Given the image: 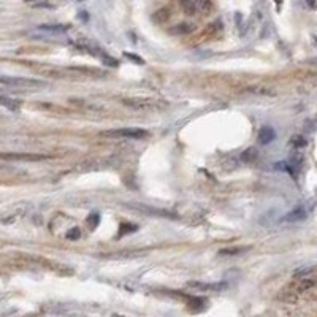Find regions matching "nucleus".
<instances>
[{"instance_id":"obj_8","label":"nucleus","mask_w":317,"mask_h":317,"mask_svg":"<svg viewBox=\"0 0 317 317\" xmlns=\"http://www.w3.org/2000/svg\"><path fill=\"white\" fill-rule=\"evenodd\" d=\"M70 29L68 26H63V24H46V26H40L38 30L40 32H46V33H65Z\"/></svg>"},{"instance_id":"obj_5","label":"nucleus","mask_w":317,"mask_h":317,"mask_svg":"<svg viewBox=\"0 0 317 317\" xmlns=\"http://www.w3.org/2000/svg\"><path fill=\"white\" fill-rule=\"evenodd\" d=\"M129 208H132V209H138V211H142V213H146V214H149V216L174 217L172 213H168V211H164V209H157V208H151V206H146V205H140V203H130Z\"/></svg>"},{"instance_id":"obj_1","label":"nucleus","mask_w":317,"mask_h":317,"mask_svg":"<svg viewBox=\"0 0 317 317\" xmlns=\"http://www.w3.org/2000/svg\"><path fill=\"white\" fill-rule=\"evenodd\" d=\"M0 84L16 89H38L45 87L46 83L40 80H30V78H21V76H3L0 75Z\"/></svg>"},{"instance_id":"obj_6","label":"nucleus","mask_w":317,"mask_h":317,"mask_svg":"<svg viewBox=\"0 0 317 317\" xmlns=\"http://www.w3.org/2000/svg\"><path fill=\"white\" fill-rule=\"evenodd\" d=\"M257 138H259V143H260V144H268V143L273 142L274 138H276V132H274V130L271 129V127L263 125L262 129L259 130Z\"/></svg>"},{"instance_id":"obj_4","label":"nucleus","mask_w":317,"mask_h":317,"mask_svg":"<svg viewBox=\"0 0 317 317\" xmlns=\"http://www.w3.org/2000/svg\"><path fill=\"white\" fill-rule=\"evenodd\" d=\"M187 287L194 288L199 292H221L224 288H227L225 283H199V281H190L187 283Z\"/></svg>"},{"instance_id":"obj_17","label":"nucleus","mask_w":317,"mask_h":317,"mask_svg":"<svg viewBox=\"0 0 317 317\" xmlns=\"http://www.w3.org/2000/svg\"><path fill=\"white\" fill-rule=\"evenodd\" d=\"M254 157H257V152H256V149H252V147L243 154V160H246V162H251Z\"/></svg>"},{"instance_id":"obj_11","label":"nucleus","mask_w":317,"mask_h":317,"mask_svg":"<svg viewBox=\"0 0 317 317\" xmlns=\"http://www.w3.org/2000/svg\"><path fill=\"white\" fill-rule=\"evenodd\" d=\"M251 249V246H233V248H225L219 251V256H238Z\"/></svg>"},{"instance_id":"obj_14","label":"nucleus","mask_w":317,"mask_h":317,"mask_svg":"<svg viewBox=\"0 0 317 317\" xmlns=\"http://www.w3.org/2000/svg\"><path fill=\"white\" fill-rule=\"evenodd\" d=\"M316 283L313 279H300L297 284V292H305L308 288H311Z\"/></svg>"},{"instance_id":"obj_12","label":"nucleus","mask_w":317,"mask_h":317,"mask_svg":"<svg viewBox=\"0 0 317 317\" xmlns=\"http://www.w3.org/2000/svg\"><path fill=\"white\" fill-rule=\"evenodd\" d=\"M305 217H306V211L303 208H297V209L290 211V213L284 217V221L286 222H298V221L305 219Z\"/></svg>"},{"instance_id":"obj_16","label":"nucleus","mask_w":317,"mask_h":317,"mask_svg":"<svg viewBox=\"0 0 317 317\" xmlns=\"http://www.w3.org/2000/svg\"><path fill=\"white\" fill-rule=\"evenodd\" d=\"M65 236H67V239H70V241H76V239L81 238V230L78 227H75L72 230H68Z\"/></svg>"},{"instance_id":"obj_10","label":"nucleus","mask_w":317,"mask_h":317,"mask_svg":"<svg viewBox=\"0 0 317 317\" xmlns=\"http://www.w3.org/2000/svg\"><path fill=\"white\" fill-rule=\"evenodd\" d=\"M0 107H5L6 110H10V111H19L21 102H19V100H15V98L0 95Z\"/></svg>"},{"instance_id":"obj_9","label":"nucleus","mask_w":317,"mask_h":317,"mask_svg":"<svg viewBox=\"0 0 317 317\" xmlns=\"http://www.w3.org/2000/svg\"><path fill=\"white\" fill-rule=\"evenodd\" d=\"M192 30H195V26L194 24H189V23H182V24H176L173 26L170 30L172 35H186V33H190Z\"/></svg>"},{"instance_id":"obj_20","label":"nucleus","mask_w":317,"mask_h":317,"mask_svg":"<svg viewBox=\"0 0 317 317\" xmlns=\"http://www.w3.org/2000/svg\"><path fill=\"white\" fill-rule=\"evenodd\" d=\"M125 58H127V59H132V60H135L137 63H140V65H142V63H144V60H143V59H140V58H137L135 54H129V53H125Z\"/></svg>"},{"instance_id":"obj_7","label":"nucleus","mask_w":317,"mask_h":317,"mask_svg":"<svg viewBox=\"0 0 317 317\" xmlns=\"http://www.w3.org/2000/svg\"><path fill=\"white\" fill-rule=\"evenodd\" d=\"M194 6H195V11L202 13V15H209L214 8L211 0H194Z\"/></svg>"},{"instance_id":"obj_2","label":"nucleus","mask_w":317,"mask_h":317,"mask_svg":"<svg viewBox=\"0 0 317 317\" xmlns=\"http://www.w3.org/2000/svg\"><path fill=\"white\" fill-rule=\"evenodd\" d=\"M102 137L107 138H125V140H143L147 137V132L143 129H116L102 132Z\"/></svg>"},{"instance_id":"obj_19","label":"nucleus","mask_w":317,"mask_h":317,"mask_svg":"<svg viewBox=\"0 0 317 317\" xmlns=\"http://www.w3.org/2000/svg\"><path fill=\"white\" fill-rule=\"evenodd\" d=\"M87 222L90 224V227L95 229V227H97V224H98V214H90V217L87 219Z\"/></svg>"},{"instance_id":"obj_13","label":"nucleus","mask_w":317,"mask_h":317,"mask_svg":"<svg viewBox=\"0 0 317 317\" xmlns=\"http://www.w3.org/2000/svg\"><path fill=\"white\" fill-rule=\"evenodd\" d=\"M168 18H170V10L168 8H162L154 15V21L156 23H165V21H168Z\"/></svg>"},{"instance_id":"obj_18","label":"nucleus","mask_w":317,"mask_h":317,"mask_svg":"<svg viewBox=\"0 0 317 317\" xmlns=\"http://www.w3.org/2000/svg\"><path fill=\"white\" fill-rule=\"evenodd\" d=\"M292 144H293L295 147H301V146L306 144V140L303 138V137H300V135H297V137L292 138Z\"/></svg>"},{"instance_id":"obj_3","label":"nucleus","mask_w":317,"mask_h":317,"mask_svg":"<svg viewBox=\"0 0 317 317\" xmlns=\"http://www.w3.org/2000/svg\"><path fill=\"white\" fill-rule=\"evenodd\" d=\"M49 159L43 154H32V152H0V160H11V162H40Z\"/></svg>"},{"instance_id":"obj_15","label":"nucleus","mask_w":317,"mask_h":317,"mask_svg":"<svg viewBox=\"0 0 317 317\" xmlns=\"http://www.w3.org/2000/svg\"><path fill=\"white\" fill-rule=\"evenodd\" d=\"M181 5L187 15H194L195 13V6H194V0H181Z\"/></svg>"}]
</instances>
